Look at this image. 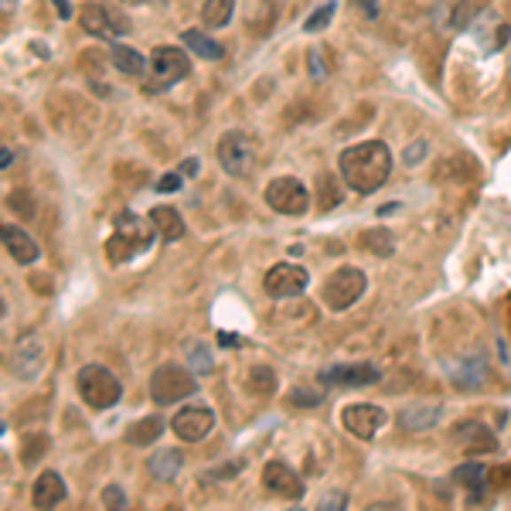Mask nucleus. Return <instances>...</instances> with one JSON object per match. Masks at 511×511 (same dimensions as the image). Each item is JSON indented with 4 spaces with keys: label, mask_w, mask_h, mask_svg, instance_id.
<instances>
[{
    "label": "nucleus",
    "mask_w": 511,
    "mask_h": 511,
    "mask_svg": "<svg viewBox=\"0 0 511 511\" xmlns=\"http://www.w3.org/2000/svg\"><path fill=\"white\" fill-rule=\"evenodd\" d=\"M160 433H164V420H160V416H147V420H136L134 426L127 430V444L151 446L160 440Z\"/></svg>",
    "instance_id": "nucleus-26"
},
{
    "label": "nucleus",
    "mask_w": 511,
    "mask_h": 511,
    "mask_svg": "<svg viewBox=\"0 0 511 511\" xmlns=\"http://www.w3.org/2000/svg\"><path fill=\"white\" fill-rule=\"evenodd\" d=\"M48 450V437L45 433H35V437H27L24 440V464H35L42 453Z\"/></svg>",
    "instance_id": "nucleus-33"
},
{
    "label": "nucleus",
    "mask_w": 511,
    "mask_h": 511,
    "mask_svg": "<svg viewBox=\"0 0 511 511\" xmlns=\"http://www.w3.org/2000/svg\"><path fill=\"white\" fill-rule=\"evenodd\" d=\"M446 376H450V382H453L457 389L477 392V389L488 385V361L481 355H470V358H464V361H453Z\"/></svg>",
    "instance_id": "nucleus-17"
},
{
    "label": "nucleus",
    "mask_w": 511,
    "mask_h": 511,
    "mask_svg": "<svg viewBox=\"0 0 511 511\" xmlns=\"http://www.w3.org/2000/svg\"><path fill=\"white\" fill-rule=\"evenodd\" d=\"M181 181H184V178H181V171H178V174H164V178L157 181L154 188H157V191H178Z\"/></svg>",
    "instance_id": "nucleus-39"
},
{
    "label": "nucleus",
    "mask_w": 511,
    "mask_h": 511,
    "mask_svg": "<svg viewBox=\"0 0 511 511\" xmlns=\"http://www.w3.org/2000/svg\"><path fill=\"white\" fill-rule=\"evenodd\" d=\"M368 290V276L355 267H341L334 269L331 276L324 280V287H321V297H324V304L331 307V311H348L352 304L361 300V293Z\"/></svg>",
    "instance_id": "nucleus-7"
},
{
    "label": "nucleus",
    "mask_w": 511,
    "mask_h": 511,
    "mask_svg": "<svg viewBox=\"0 0 511 511\" xmlns=\"http://www.w3.org/2000/svg\"><path fill=\"white\" fill-rule=\"evenodd\" d=\"M307 66H311L314 79H328V62H324V51H321L317 45L307 51Z\"/></svg>",
    "instance_id": "nucleus-35"
},
{
    "label": "nucleus",
    "mask_w": 511,
    "mask_h": 511,
    "mask_svg": "<svg viewBox=\"0 0 511 511\" xmlns=\"http://www.w3.org/2000/svg\"><path fill=\"white\" fill-rule=\"evenodd\" d=\"M361 245H365L368 252H378V256H392V252H396V239H392L385 228H368V232L361 236Z\"/></svg>",
    "instance_id": "nucleus-30"
},
{
    "label": "nucleus",
    "mask_w": 511,
    "mask_h": 511,
    "mask_svg": "<svg viewBox=\"0 0 511 511\" xmlns=\"http://www.w3.org/2000/svg\"><path fill=\"white\" fill-rule=\"evenodd\" d=\"M55 7H58V14H62V18H72V14H75V11H72V4H68V0H55Z\"/></svg>",
    "instance_id": "nucleus-43"
},
{
    "label": "nucleus",
    "mask_w": 511,
    "mask_h": 511,
    "mask_svg": "<svg viewBox=\"0 0 511 511\" xmlns=\"http://www.w3.org/2000/svg\"><path fill=\"white\" fill-rule=\"evenodd\" d=\"M334 14H337V4H324V7H317L311 18L304 21V31H307V35H314V31H324V27L331 24Z\"/></svg>",
    "instance_id": "nucleus-31"
},
{
    "label": "nucleus",
    "mask_w": 511,
    "mask_h": 511,
    "mask_svg": "<svg viewBox=\"0 0 511 511\" xmlns=\"http://www.w3.org/2000/svg\"><path fill=\"white\" fill-rule=\"evenodd\" d=\"M290 399H293V406H321V392H311V389H293Z\"/></svg>",
    "instance_id": "nucleus-37"
},
{
    "label": "nucleus",
    "mask_w": 511,
    "mask_h": 511,
    "mask_svg": "<svg viewBox=\"0 0 511 511\" xmlns=\"http://www.w3.org/2000/svg\"><path fill=\"white\" fill-rule=\"evenodd\" d=\"M491 474V488H511V464L508 467H494V470H488Z\"/></svg>",
    "instance_id": "nucleus-38"
},
{
    "label": "nucleus",
    "mask_w": 511,
    "mask_h": 511,
    "mask_svg": "<svg viewBox=\"0 0 511 511\" xmlns=\"http://www.w3.org/2000/svg\"><path fill=\"white\" fill-rule=\"evenodd\" d=\"M103 505H106V508H127V494L116 488V484H110V488L103 491Z\"/></svg>",
    "instance_id": "nucleus-36"
},
{
    "label": "nucleus",
    "mask_w": 511,
    "mask_h": 511,
    "mask_svg": "<svg viewBox=\"0 0 511 511\" xmlns=\"http://www.w3.org/2000/svg\"><path fill=\"white\" fill-rule=\"evenodd\" d=\"M75 385H79L82 402H86L89 409H96V413L112 409L116 402L123 399V382L112 376L106 365H82Z\"/></svg>",
    "instance_id": "nucleus-3"
},
{
    "label": "nucleus",
    "mask_w": 511,
    "mask_h": 511,
    "mask_svg": "<svg viewBox=\"0 0 511 511\" xmlns=\"http://www.w3.org/2000/svg\"><path fill=\"white\" fill-rule=\"evenodd\" d=\"M66 481H62V474H55V470H42L38 474V481H35V488H31V501H35V508H55V505H62L66 501Z\"/></svg>",
    "instance_id": "nucleus-19"
},
{
    "label": "nucleus",
    "mask_w": 511,
    "mask_h": 511,
    "mask_svg": "<svg viewBox=\"0 0 511 511\" xmlns=\"http://www.w3.org/2000/svg\"><path fill=\"white\" fill-rule=\"evenodd\" d=\"M181 464H184L181 450H160V453L151 457V477L167 484V481H174V477H178Z\"/></svg>",
    "instance_id": "nucleus-25"
},
{
    "label": "nucleus",
    "mask_w": 511,
    "mask_h": 511,
    "mask_svg": "<svg viewBox=\"0 0 511 511\" xmlns=\"http://www.w3.org/2000/svg\"><path fill=\"white\" fill-rule=\"evenodd\" d=\"M110 58L112 66H116V72H123V75H130V79L147 75V58H143L140 51H134L130 45H112Z\"/></svg>",
    "instance_id": "nucleus-23"
},
{
    "label": "nucleus",
    "mask_w": 511,
    "mask_h": 511,
    "mask_svg": "<svg viewBox=\"0 0 511 511\" xmlns=\"http://www.w3.org/2000/svg\"><path fill=\"white\" fill-rule=\"evenodd\" d=\"M171 430H174V437L181 444H201L215 430V413L208 406H184V409L174 413Z\"/></svg>",
    "instance_id": "nucleus-11"
},
{
    "label": "nucleus",
    "mask_w": 511,
    "mask_h": 511,
    "mask_svg": "<svg viewBox=\"0 0 511 511\" xmlns=\"http://www.w3.org/2000/svg\"><path fill=\"white\" fill-rule=\"evenodd\" d=\"M123 4H130V7H143V4H151V0H123Z\"/></svg>",
    "instance_id": "nucleus-45"
},
{
    "label": "nucleus",
    "mask_w": 511,
    "mask_h": 511,
    "mask_svg": "<svg viewBox=\"0 0 511 511\" xmlns=\"http://www.w3.org/2000/svg\"><path fill=\"white\" fill-rule=\"evenodd\" d=\"M453 444L461 446L464 453H494V450H498L494 433L477 420L457 422V426H453Z\"/></svg>",
    "instance_id": "nucleus-16"
},
{
    "label": "nucleus",
    "mask_w": 511,
    "mask_h": 511,
    "mask_svg": "<svg viewBox=\"0 0 511 511\" xmlns=\"http://www.w3.org/2000/svg\"><path fill=\"white\" fill-rule=\"evenodd\" d=\"M263 484L267 491H273L276 498H287V501H300L304 498V481L297 477V470L287 467L283 461H269L263 467Z\"/></svg>",
    "instance_id": "nucleus-15"
},
{
    "label": "nucleus",
    "mask_w": 511,
    "mask_h": 511,
    "mask_svg": "<svg viewBox=\"0 0 511 511\" xmlns=\"http://www.w3.org/2000/svg\"><path fill=\"white\" fill-rule=\"evenodd\" d=\"M219 341H222L225 348H239V334H228V331H222V334H219Z\"/></svg>",
    "instance_id": "nucleus-42"
},
{
    "label": "nucleus",
    "mask_w": 511,
    "mask_h": 511,
    "mask_svg": "<svg viewBox=\"0 0 511 511\" xmlns=\"http://www.w3.org/2000/svg\"><path fill=\"white\" fill-rule=\"evenodd\" d=\"M79 24H82L86 35L99 38V42H116V38L130 35V21L120 18L116 11H110V7L99 4V0H86V4L79 7Z\"/></svg>",
    "instance_id": "nucleus-8"
},
{
    "label": "nucleus",
    "mask_w": 511,
    "mask_h": 511,
    "mask_svg": "<svg viewBox=\"0 0 511 511\" xmlns=\"http://www.w3.org/2000/svg\"><path fill=\"white\" fill-rule=\"evenodd\" d=\"M382 382V372L368 361H358V365H334L321 372V385H331V389H365V385H376Z\"/></svg>",
    "instance_id": "nucleus-14"
},
{
    "label": "nucleus",
    "mask_w": 511,
    "mask_h": 511,
    "mask_svg": "<svg viewBox=\"0 0 511 511\" xmlns=\"http://www.w3.org/2000/svg\"><path fill=\"white\" fill-rule=\"evenodd\" d=\"M151 222H154L157 236H160L164 243H178L181 236H184V222H181L178 208L157 205V208H151Z\"/></svg>",
    "instance_id": "nucleus-21"
},
{
    "label": "nucleus",
    "mask_w": 511,
    "mask_h": 511,
    "mask_svg": "<svg viewBox=\"0 0 511 511\" xmlns=\"http://www.w3.org/2000/svg\"><path fill=\"white\" fill-rule=\"evenodd\" d=\"M195 392H198V378L181 365H160L151 376V399L157 406H174V402L188 399Z\"/></svg>",
    "instance_id": "nucleus-6"
},
{
    "label": "nucleus",
    "mask_w": 511,
    "mask_h": 511,
    "mask_svg": "<svg viewBox=\"0 0 511 511\" xmlns=\"http://www.w3.org/2000/svg\"><path fill=\"white\" fill-rule=\"evenodd\" d=\"M232 14H236V0H205L201 24H205L208 31H219V27H225V24L232 21Z\"/></svg>",
    "instance_id": "nucleus-27"
},
{
    "label": "nucleus",
    "mask_w": 511,
    "mask_h": 511,
    "mask_svg": "<svg viewBox=\"0 0 511 511\" xmlns=\"http://www.w3.org/2000/svg\"><path fill=\"white\" fill-rule=\"evenodd\" d=\"M420 154H426V143H413V147L406 151V157H402V160H406V164H416V160H420Z\"/></svg>",
    "instance_id": "nucleus-41"
},
{
    "label": "nucleus",
    "mask_w": 511,
    "mask_h": 511,
    "mask_svg": "<svg viewBox=\"0 0 511 511\" xmlns=\"http://www.w3.org/2000/svg\"><path fill=\"white\" fill-rule=\"evenodd\" d=\"M267 205L280 215H304L311 208V191L300 178H273L267 184Z\"/></svg>",
    "instance_id": "nucleus-10"
},
{
    "label": "nucleus",
    "mask_w": 511,
    "mask_h": 511,
    "mask_svg": "<svg viewBox=\"0 0 511 511\" xmlns=\"http://www.w3.org/2000/svg\"><path fill=\"white\" fill-rule=\"evenodd\" d=\"M219 164L228 178H249L256 171V140L245 134V130H228V134L219 136Z\"/></svg>",
    "instance_id": "nucleus-5"
},
{
    "label": "nucleus",
    "mask_w": 511,
    "mask_h": 511,
    "mask_svg": "<svg viewBox=\"0 0 511 511\" xmlns=\"http://www.w3.org/2000/svg\"><path fill=\"white\" fill-rule=\"evenodd\" d=\"M188 358H191V365H195L198 376H208V372H212V352H208L201 341H191V345H188Z\"/></svg>",
    "instance_id": "nucleus-32"
},
{
    "label": "nucleus",
    "mask_w": 511,
    "mask_h": 511,
    "mask_svg": "<svg viewBox=\"0 0 511 511\" xmlns=\"http://www.w3.org/2000/svg\"><path fill=\"white\" fill-rule=\"evenodd\" d=\"M7 368H11V376L21 378V382H31V378L42 376V368H45V345H42V334L24 331L21 337L14 341V348H11Z\"/></svg>",
    "instance_id": "nucleus-9"
},
{
    "label": "nucleus",
    "mask_w": 511,
    "mask_h": 511,
    "mask_svg": "<svg viewBox=\"0 0 511 511\" xmlns=\"http://www.w3.org/2000/svg\"><path fill=\"white\" fill-rule=\"evenodd\" d=\"M7 205L18 208L21 219H31V215H35V198H31L27 191H14V195H7Z\"/></svg>",
    "instance_id": "nucleus-34"
},
{
    "label": "nucleus",
    "mask_w": 511,
    "mask_h": 511,
    "mask_svg": "<svg viewBox=\"0 0 511 511\" xmlns=\"http://www.w3.org/2000/svg\"><path fill=\"white\" fill-rule=\"evenodd\" d=\"M154 236H157L154 222L147 225L143 219H136L134 212L116 215V236L106 243V256H110V263H116V267H120V263H130V259L140 256L143 249H151Z\"/></svg>",
    "instance_id": "nucleus-2"
},
{
    "label": "nucleus",
    "mask_w": 511,
    "mask_h": 511,
    "mask_svg": "<svg viewBox=\"0 0 511 511\" xmlns=\"http://www.w3.org/2000/svg\"><path fill=\"white\" fill-rule=\"evenodd\" d=\"M488 4L491 0H453V4H450V31H464V27H470L474 18L484 14Z\"/></svg>",
    "instance_id": "nucleus-24"
},
{
    "label": "nucleus",
    "mask_w": 511,
    "mask_h": 511,
    "mask_svg": "<svg viewBox=\"0 0 511 511\" xmlns=\"http://www.w3.org/2000/svg\"><path fill=\"white\" fill-rule=\"evenodd\" d=\"M0 239H4V249H7V256H11L14 263H21V267L38 263L42 245L35 243L24 228H18V225H4V228H0Z\"/></svg>",
    "instance_id": "nucleus-18"
},
{
    "label": "nucleus",
    "mask_w": 511,
    "mask_h": 511,
    "mask_svg": "<svg viewBox=\"0 0 511 511\" xmlns=\"http://www.w3.org/2000/svg\"><path fill=\"white\" fill-rule=\"evenodd\" d=\"M444 416L440 406H430V402H413L399 413V426L406 433H422V430H433Z\"/></svg>",
    "instance_id": "nucleus-20"
},
{
    "label": "nucleus",
    "mask_w": 511,
    "mask_h": 511,
    "mask_svg": "<svg viewBox=\"0 0 511 511\" xmlns=\"http://www.w3.org/2000/svg\"><path fill=\"white\" fill-rule=\"evenodd\" d=\"M488 467L477 464V461H470V464H461L453 470V481L457 484H464L467 491H474V498H481V491H484V481H488Z\"/></svg>",
    "instance_id": "nucleus-28"
},
{
    "label": "nucleus",
    "mask_w": 511,
    "mask_h": 511,
    "mask_svg": "<svg viewBox=\"0 0 511 511\" xmlns=\"http://www.w3.org/2000/svg\"><path fill=\"white\" fill-rule=\"evenodd\" d=\"M0 164H4V167H11V160H14V151H11V147H4V151H0Z\"/></svg>",
    "instance_id": "nucleus-44"
},
{
    "label": "nucleus",
    "mask_w": 511,
    "mask_h": 511,
    "mask_svg": "<svg viewBox=\"0 0 511 511\" xmlns=\"http://www.w3.org/2000/svg\"><path fill=\"white\" fill-rule=\"evenodd\" d=\"M355 7L368 18V21H376L378 18V0H355Z\"/></svg>",
    "instance_id": "nucleus-40"
},
{
    "label": "nucleus",
    "mask_w": 511,
    "mask_h": 511,
    "mask_svg": "<svg viewBox=\"0 0 511 511\" xmlns=\"http://www.w3.org/2000/svg\"><path fill=\"white\" fill-rule=\"evenodd\" d=\"M341 426L358 437V440H372L378 430L385 426V409L372 406V402H355V406H345L341 409Z\"/></svg>",
    "instance_id": "nucleus-13"
},
{
    "label": "nucleus",
    "mask_w": 511,
    "mask_h": 511,
    "mask_svg": "<svg viewBox=\"0 0 511 511\" xmlns=\"http://www.w3.org/2000/svg\"><path fill=\"white\" fill-rule=\"evenodd\" d=\"M181 42L191 48L198 58H205V62H219V58L225 55V48L219 45L215 38H208L205 31H198V27H188V31L181 35Z\"/></svg>",
    "instance_id": "nucleus-22"
},
{
    "label": "nucleus",
    "mask_w": 511,
    "mask_h": 511,
    "mask_svg": "<svg viewBox=\"0 0 511 511\" xmlns=\"http://www.w3.org/2000/svg\"><path fill=\"white\" fill-rule=\"evenodd\" d=\"M249 392H256V396H273V392H276V372L267 368V365L249 368Z\"/></svg>",
    "instance_id": "nucleus-29"
},
{
    "label": "nucleus",
    "mask_w": 511,
    "mask_h": 511,
    "mask_svg": "<svg viewBox=\"0 0 511 511\" xmlns=\"http://www.w3.org/2000/svg\"><path fill=\"white\" fill-rule=\"evenodd\" d=\"M191 75V58L184 48H174V45H160L154 48L151 55V79L143 82V92L154 96V92H164L171 86H178Z\"/></svg>",
    "instance_id": "nucleus-4"
},
{
    "label": "nucleus",
    "mask_w": 511,
    "mask_h": 511,
    "mask_svg": "<svg viewBox=\"0 0 511 511\" xmlns=\"http://www.w3.org/2000/svg\"><path fill=\"white\" fill-rule=\"evenodd\" d=\"M263 290L273 300H290V297H300L307 290V269L297 267V263H276L263 280Z\"/></svg>",
    "instance_id": "nucleus-12"
},
{
    "label": "nucleus",
    "mask_w": 511,
    "mask_h": 511,
    "mask_svg": "<svg viewBox=\"0 0 511 511\" xmlns=\"http://www.w3.org/2000/svg\"><path fill=\"white\" fill-rule=\"evenodd\" d=\"M337 174L358 195H376L392 174V151L382 140H365L337 157Z\"/></svg>",
    "instance_id": "nucleus-1"
}]
</instances>
